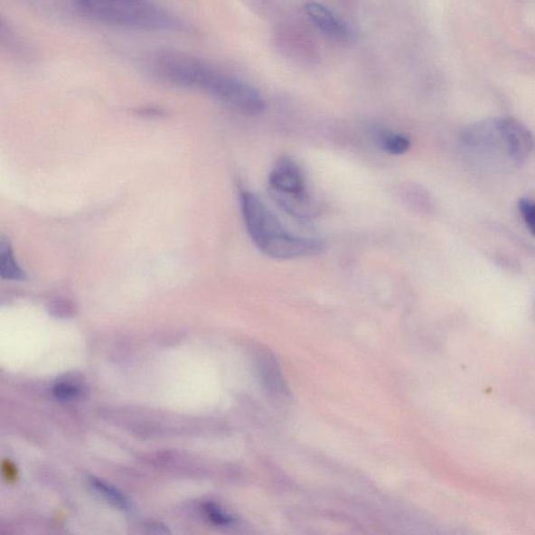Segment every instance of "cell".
<instances>
[{
  "mask_svg": "<svg viewBox=\"0 0 535 535\" xmlns=\"http://www.w3.org/2000/svg\"><path fill=\"white\" fill-rule=\"evenodd\" d=\"M152 69L165 82L206 93L244 115L259 116L266 109L254 87L186 53L160 52L152 59Z\"/></svg>",
  "mask_w": 535,
  "mask_h": 535,
  "instance_id": "obj_1",
  "label": "cell"
},
{
  "mask_svg": "<svg viewBox=\"0 0 535 535\" xmlns=\"http://www.w3.org/2000/svg\"><path fill=\"white\" fill-rule=\"evenodd\" d=\"M466 156L487 170H516L530 157L533 138L518 120L499 117L468 127L461 137Z\"/></svg>",
  "mask_w": 535,
  "mask_h": 535,
  "instance_id": "obj_2",
  "label": "cell"
},
{
  "mask_svg": "<svg viewBox=\"0 0 535 535\" xmlns=\"http://www.w3.org/2000/svg\"><path fill=\"white\" fill-rule=\"evenodd\" d=\"M239 200L247 231L266 256L276 259H296L316 256L324 250V244L321 240L286 231L269 207L253 192L240 191Z\"/></svg>",
  "mask_w": 535,
  "mask_h": 535,
  "instance_id": "obj_3",
  "label": "cell"
},
{
  "mask_svg": "<svg viewBox=\"0 0 535 535\" xmlns=\"http://www.w3.org/2000/svg\"><path fill=\"white\" fill-rule=\"evenodd\" d=\"M86 16L118 28L163 33H186L183 19L151 0H76Z\"/></svg>",
  "mask_w": 535,
  "mask_h": 535,
  "instance_id": "obj_4",
  "label": "cell"
},
{
  "mask_svg": "<svg viewBox=\"0 0 535 535\" xmlns=\"http://www.w3.org/2000/svg\"><path fill=\"white\" fill-rule=\"evenodd\" d=\"M269 189L276 202L289 215L312 220L320 215L318 201L307 190L300 166L289 157H280L269 175Z\"/></svg>",
  "mask_w": 535,
  "mask_h": 535,
  "instance_id": "obj_5",
  "label": "cell"
},
{
  "mask_svg": "<svg viewBox=\"0 0 535 535\" xmlns=\"http://www.w3.org/2000/svg\"><path fill=\"white\" fill-rule=\"evenodd\" d=\"M310 22L327 38L338 43H350L352 32L345 22L323 4L311 2L305 5Z\"/></svg>",
  "mask_w": 535,
  "mask_h": 535,
  "instance_id": "obj_6",
  "label": "cell"
},
{
  "mask_svg": "<svg viewBox=\"0 0 535 535\" xmlns=\"http://www.w3.org/2000/svg\"><path fill=\"white\" fill-rule=\"evenodd\" d=\"M0 277L6 280H24V271L19 266L14 252L8 242L0 240Z\"/></svg>",
  "mask_w": 535,
  "mask_h": 535,
  "instance_id": "obj_7",
  "label": "cell"
},
{
  "mask_svg": "<svg viewBox=\"0 0 535 535\" xmlns=\"http://www.w3.org/2000/svg\"><path fill=\"white\" fill-rule=\"evenodd\" d=\"M377 139L380 148L391 155H403L410 149V139L403 134L379 130Z\"/></svg>",
  "mask_w": 535,
  "mask_h": 535,
  "instance_id": "obj_8",
  "label": "cell"
},
{
  "mask_svg": "<svg viewBox=\"0 0 535 535\" xmlns=\"http://www.w3.org/2000/svg\"><path fill=\"white\" fill-rule=\"evenodd\" d=\"M91 485L96 488L98 492L103 494L106 499L111 501V503L116 504L124 511H129L130 502L127 500L122 493L116 490L115 487H111L108 484L99 481L98 479H91Z\"/></svg>",
  "mask_w": 535,
  "mask_h": 535,
  "instance_id": "obj_9",
  "label": "cell"
},
{
  "mask_svg": "<svg viewBox=\"0 0 535 535\" xmlns=\"http://www.w3.org/2000/svg\"><path fill=\"white\" fill-rule=\"evenodd\" d=\"M80 392L81 390L79 385L71 382H60L52 388L53 396L61 400L76 399Z\"/></svg>",
  "mask_w": 535,
  "mask_h": 535,
  "instance_id": "obj_10",
  "label": "cell"
},
{
  "mask_svg": "<svg viewBox=\"0 0 535 535\" xmlns=\"http://www.w3.org/2000/svg\"><path fill=\"white\" fill-rule=\"evenodd\" d=\"M521 217L535 237V202L531 200L521 199L519 203Z\"/></svg>",
  "mask_w": 535,
  "mask_h": 535,
  "instance_id": "obj_11",
  "label": "cell"
},
{
  "mask_svg": "<svg viewBox=\"0 0 535 535\" xmlns=\"http://www.w3.org/2000/svg\"><path fill=\"white\" fill-rule=\"evenodd\" d=\"M205 512L207 516H209L212 521H215L216 524L226 525L230 521V518L227 517L226 514L216 505L207 504L205 506Z\"/></svg>",
  "mask_w": 535,
  "mask_h": 535,
  "instance_id": "obj_12",
  "label": "cell"
}]
</instances>
